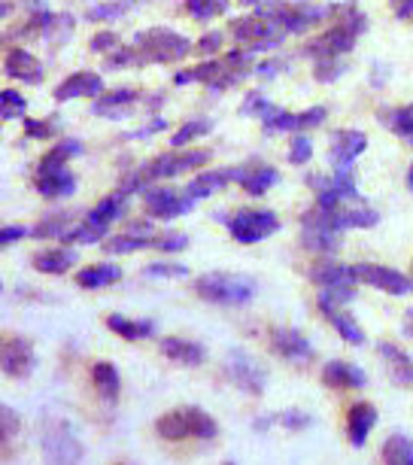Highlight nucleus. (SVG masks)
<instances>
[{
    "instance_id": "1",
    "label": "nucleus",
    "mask_w": 413,
    "mask_h": 465,
    "mask_svg": "<svg viewBox=\"0 0 413 465\" xmlns=\"http://www.w3.org/2000/svg\"><path fill=\"white\" fill-rule=\"evenodd\" d=\"M207 162H210V149H173V153L155 155L152 162L140 164L131 177L122 180V192L149 189V183L177 177V173H192V171L204 168Z\"/></svg>"
},
{
    "instance_id": "2",
    "label": "nucleus",
    "mask_w": 413,
    "mask_h": 465,
    "mask_svg": "<svg viewBox=\"0 0 413 465\" xmlns=\"http://www.w3.org/2000/svg\"><path fill=\"white\" fill-rule=\"evenodd\" d=\"M155 432L162 435L164 441H186V438L210 441V438L219 435V426L204 408L186 405V408H173V411H168V414L158 417Z\"/></svg>"
},
{
    "instance_id": "3",
    "label": "nucleus",
    "mask_w": 413,
    "mask_h": 465,
    "mask_svg": "<svg viewBox=\"0 0 413 465\" xmlns=\"http://www.w3.org/2000/svg\"><path fill=\"white\" fill-rule=\"evenodd\" d=\"M192 289L198 292V298H204L210 304H225V307H237L252 302L256 295V283L243 274H231V271H210V274H201Z\"/></svg>"
},
{
    "instance_id": "4",
    "label": "nucleus",
    "mask_w": 413,
    "mask_h": 465,
    "mask_svg": "<svg viewBox=\"0 0 413 465\" xmlns=\"http://www.w3.org/2000/svg\"><path fill=\"white\" fill-rule=\"evenodd\" d=\"M43 456L49 465H76L83 460V444H79L70 423L58 417L43 420Z\"/></svg>"
},
{
    "instance_id": "5",
    "label": "nucleus",
    "mask_w": 413,
    "mask_h": 465,
    "mask_svg": "<svg viewBox=\"0 0 413 465\" xmlns=\"http://www.w3.org/2000/svg\"><path fill=\"white\" fill-rule=\"evenodd\" d=\"M228 232H231V238L237 243H259L280 232V216L274 210L243 207L228 216Z\"/></svg>"
},
{
    "instance_id": "6",
    "label": "nucleus",
    "mask_w": 413,
    "mask_h": 465,
    "mask_svg": "<svg viewBox=\"0 0 413 465\" xmlns=\"http://www.w3.org/2000/svg\"><path fill=\"white\" fill-rule=\"evenodd\" d=\"M340 234L344 228L338 225V219L322 207H310L301 216V243L313 252H335L340 247Z\"/></svg>"
},
{
    "instance_id": "7",
    "label": "nucleus",
    "mask_w": 413,
    "mask_h": 465,
    "mask_svg": "<svg viewBox=\"0 0 413 465\" xmlns=\"http://www.w3.org/2000/svg\"><path fill=\"white\" fill-rule=\"evenodd\" d=\"M365 31V15L359 13L353 22H338L335 28H329L325 34H320L316 40H310L304 46L307 55H313V58H340V55H347V52H353L356 46V40H359V34Z\"/></svg>"
},
{
    "instance_id": "8",
    "label": "nucleus",
    "mask_w": 413,
    "mask_h": 465,
    "mask_svg": "<svg viewBox=\"0 0 413 465\" xmlns=\"http://www.w3.org/2000/svg\"><path fill=\"white\" fill-rule=\"evenodd\" d=\"M222 374L228 383L237 386V390L246 392V396H261V392H265L268 371L250 353H243V350H231V353L225 356Z\"/></svg>"
},
{
    "instance_id": "9",
    "label": "nucleus",
    "mask_w": 413,
    "mask_h": 465,
    "mask_svg": "<svg viewBox=\"0 0 413 465\" xmlns=\"http://www.w3.org/2000/svg\"><path fill=\"white\" fill-rule=\"evenodd\" d=\"M137 49L143 52V61H177V58H186L192 43L182 37V34H173L168 28H152V31H143L137 34Z\"/></svg>"
},
{
    "instance_id": "10",
    "label": "nucleus",
    "mask_w": 413,
    "mask_h": 465,
    "mask_svg": "<svg viewBox=\"0 0 413 465\" xmlns=\"http://www.w3.org/2000/svg\"><path fill=\"white\" fill-rule=\"evenodd\" d=\"M143 207L152 219H177V216H186L189 210L195 207V198H192L189 192L152 186V189H143Z\"/></svg>"
},
{
    "instance_id": "11",
    "label": "nucleus",
    "mask_w": 413,
    "mask_h": 465,
    "mask_svg": "<svg viewBox=\"0 0 413 465\" xmlns=\"http://www.w3.org/2000/svg\"><path fill=\"white\" fill-rule=\"evenodd\" d=\"M353 274L359 283L380 289L386 295H408L413 289V280L404 277L401 271H395L389 265H374V262H362V265H353Z\"/></svg>"
},
{
    "instance_id": "12",
    "label": "nucleus",
    "mask_w": 413,
    "mask_h": 465,
    "mask_svg": "<svg viewBox=\"0 0 413 465\" xmlns=\"http://www.w3.org/2000/svg\"><path fill=\"white\" fill-rule=\"evenodd\" d=\"M37 365V356H34V344L28 338L19 335H6L4 344H0V368H4L6 377H28Z\"/></svg>"
},
{
    "instance_id": "13",
    "label": "nucleus",
    "mask_w": 413,
    "mask_h": 465,
    "mask_svg": "<svg viewBox=\"0 0 413 465\" xmlns=\"http://www.w3.org/2000/svg\"><path fill=\"white\" fill-rule=\"evenodd\" d=\"M268 341H270V350L292 365H304L313 359L310 341H307L304 331H298V329H270Z\"/></svg>"
},
{
    "instance_id": "14",
    "label": "nucleus",
    "mask_w": 413,
    "mask_h": 465,
    "mask_svg": "<svg viewBox=\"0 0 413 465\" xmlns=\"http://www.w3.org/2000/svg\"><path fill=\"white\" fill-rule=\"evenodd\" d=\"M365 149H368V137L362 131L344 128V131H335V134H331V162H335L338 171H347Z\"/></svg>"
},
{
    "instance_id": "15",
    "label": "nucleus",
    "mask_w": 413,
    "mask_h": 465,
    "mask_svg": "<svg viewBox=\"0 0 413 465\" xmlns=\"http://www.w3.org/2000/svg\"><path fill=\"white\" fill-rule=\"evenodd\" d=\"M365 383L368 374L353 362L331 359V362L322 365V386H329V390H362Z\"/></svg>"
},
{
    "instance_id": "16",
    "label": "nucleus",
    "mask_w": 413,
    "mask_h": 465,
    "mask_svg": "<svg viewBox=\"0 0 413 465\" xmlns=\"http://www.w3.org/2000/svg\"><path fill=\"white\" fill-rule=\"evenodd\" d=\"M103 94V80L92 70L67 76L64 83L55 89V101H74V98H101Z\"/></svg>"
},
{
    "instance_id": "17",
    "label": "nucleus",
    "mask_w": 413,
    "mask_h": 465,
    "mask_svg": "<svg viewBox=\"0 0 413 465\" xmlns=\"http://www.w3.org/2000/svg\"><path fill=\"white\" fill-rule=\"evenodd\" d=\"M374 426H377V408L371 401H356L347 411V438L353 447H362L368 441V435L374 432Z\"/></svg>"
},
{
    "instance_id": "18",
    "label": "nucleus",
    "mask_w": 413,
    "mask_h": 465,
    "mask_svg": "<svg viewBox=\"0 0 413 465\" xmlns=\"http://www.w3.org/2000/svg\"><path fill=\"white\" fill-rule=\"evenodd\" d=\"M158 347H162L164 359H171V362H177V365H186V368H195L207 359V347L189 338H162Z\"/></svg>"
},
{
    "instance_id": "19",
    "label": "nucleus",
    "mask_w": 413,
    "mask_h": 465,
    "mask_svg": "<svg viewBox=\"0 0 413 465\" xmlns=\"http://www.w3.org/2000/svg\"><path fill=\"white\" fill-rule=\"evenodd\" d=\"M4 70H6V76H13V80L34 83V85L43 83V64L31 55L28 49H10V52H6Z\"/></svg>"
},
{
    "instance_id": "20",
    "label": "nucleus",
    "mask_w": 413,
    "mask_h": 465,
    "mask_svg": "<svg viewBox=\"0 0 413 465\" xmlns=\"http://www.w3.org/2000/svg\"><path fill=\"white\" fill-rule=\"evenodd\" d=\"M380 359L386 362V371L398 386H413V359L404 353L401 347H395L392 341H380Z\"/></svg>"
},
{
    "instance_id": "21",
    "label": "nucleus",
    "mask_w": 413,
    "mask_h": 465,
    "mask_svg": "<svg viewBox=\"0 0 413 465\" xmlns=\"http://www.w3.org/2000/svg\"><path fill=\"white\" fill-rule=\"evenodd\" d=\"M31 265H34V271H40V274L61 277V274H67V271L76 265V250H67V247H46V250H40L37 256H34Z\"/></svg>"
},
{
    "instance_id": "22",
    "label": "nucleus",
    "mask_w": 413,
    "mask_h": 465,
    "mask_svg": "<svg viewBox=\"0 0 413 465\" xmlns=\"http://www.w3.org/2000/svg\"><path fill=\"white\" fill-rule=\"evenodd\" d=\"M76 225H79V213H74V210H61V213L46 216L40 225H34L31 238H37V241H64Z\"/></svg>"
},
{
    "instance_id": "23",
    "label": "nucleus",
    "mask_w": 413,
    "mask_h": 465,
    "mask_svg": "<svg viewBox=\"0 0 413 465\" xmlns=\"http://www.w3.org/2000/svg\"><path fill=\"white\" fill-rule=\"evenodd\" d=\"M237 177V168H222V171H204V173H198L195 180L189 183L186 192L192 198H210V195H216L219 189H225V186H231Z\"/></svg>"
},
{
    "instance_id": "24",
    "label": "nucleus",
    "mask_w": 413,
    "mask_h": 465,
    "mask_svg": "<svg viewBox=\"0 0 413 465\" xmlns=\"http://www.w3.org/2000/svg\"><path fill=\"white\" fill-rule=\"evenodd\" d=\"M122 280V268L113 265V262H98V265H89L83 271H76V286L79 289H107Z\"/></svg>"
},
{
    "instance_id": "25",
    "label": "nucleus",
    "mask_w": 413,
    "mask_h": 465,
    "mask_svg": "<svg viewBox=\"0 0 413 465\" xmlns=\"http://www.w3.org/2000/svg\"><path fill=\"white\" fill-rule=\"evenodd\" d=\"M103 322H107V329L113 335H119L122 341H146L155 335L152 320H131V317H122V313H110Z\"/></svg>"
},
{
    "instance_id": "26",
    "label": "nucleus",
    "mask_w": 413,
    "mask_h": 465,
    "mask_svg": "<svg viewBox=\"0 0 413 465\" xmlns=\"http://www.w3.org/2000/svg\"><path fill=\"white\" fill-rule=\"evenodd\" d=\"M83 153V143L79 140H61V143H55L49 149L46 155L40 159L37 164V177H43V173H55V171H64L70 159H76V155Z\"/></svg>"
},
{
    "instance_id": "27",
    "label": "nucleus",
    "mask_w": 413,
    "mask_h": 465,
    "mask_svg": "<svg viewBox=\"0 0 413 465\" xmlns=\"http://www.w3.org/2000/svg\"><path fill=\"white\" fill-rule=\"evenodd\" d=\"M277 180V168H265V164H259V168H237L234 177V183H241L243 192H250V195H265Z\"/></svg>"
},
{
    "instance_id": "28",
    "label": "nucleus",
    "mask_w": 413,
    "mask_h": 465,
    "mask_svg": "<svg viewBox=\"0 0 413 465\" xmlns=\"http://www.w3.org/2000/svg\"><path fill=\"white\" fill-rule=\"evenodd\" d=\"M34 186L43 198H70L76 192V177L64 168L55 173H43V177L34 180Z\"/></svg>"
},
{
    "instance_id": "29",
    "label": "nucleus",
    "mask_w": 413,
    "mask_h": 465,
    "mask_svg": "<svg viewBox=\"0 0 413 465\" xmlns=\"http://www.w3.org/2000/svg\"><path fill=\"white\" fill-rule=\"evenodd\" d=\"M125 204H128V192H113V195H107L101 201V204H94L89 213H85V219H92V223H98L103 228H110L116 219L125 213Z\"/></svg>"
},
{
    "instance_id": "30",
    "label": "nucleus",
    "mask_w": 413,
    "mask_h": 465,
    "mask_svg": "<svg viewBox=\"0 0 413 465\" xmlns=\"http://www.w3.org/2000/svg\"><path fill=\"white\" fill-rule=\"evenodd\" d=\"M137 101V92L134 89H116V92H103L101 94V101L94 104V113L98 116H113V119H119V116H125V113L131 110V104Z\"/></svg>"
},
{
    "instance_id": "31",
    "label": "nucleus",
    "mask_w": 413,
    "mask_h": 465,
    "mask_svg": "<svg viewBox=\"0 0 413 465\" xmlns=\"http://www.w3.org/2000/svg\"><path fill=\"white\" fill-rule=\"evenodd\" d=\"M383 465H413V438L395 432L383 441L380 450Z\"/></svg>"
},
{
    "instance_id": "32",
    "label": "nucleus",
    "mask_w": 413,
    "mask_h": 465,
    "mask_svg": "<svg viewBox=\"0 0 413 465\" xmlns=\"http://www.w3.org/2000/svg\"><path fill=\"white\" fill-rule=\"evenodd\" d=\"M92 383H94V390H98L107 401H116L119 399L122 381H119V371H116V365H113V362H94V368H92Z\"/></svg>"
},
{
    "instance_id": "33",
    "label": "nucleus",
    "mask_w": 413,
    "mask_h": 465,
    "mask_svg": "<svg viewBox=\"0 0 413 465\" xmlns=\"http://www.w3.org/2000/svg\"><path fill=\"white\" fill-rule=\"evenodd\" d=\"M329 320H331V326H335V331H338L340 338L347 341V344H353V347H362L365 341H368V338H365V329L359 326V320L353 317V313L347 311V307H344V311H335V313H329Z\"/></svg>"
},
{
    "instance_id": "34",
    "label": "nucleus",
    "mask_w": 413,
    "mask_h": 465,
    "mask_svg": "<svg viewBox=\"0 0 413 465\" xmlns=\"http://www.w3.org/2000/svg\"><path fill=\"white\" fill-rule=\"evenodd\" d=\"M222 70L225 64L222 61H204V64H198V67H192V70H180L177 76H173V83L177 85H186V83H207V85H213L219 76H222Z\"/></svg>"
},
{
    "instance_id": "35",
    "label": "nucleus",
    "mask_w": 413,
    "mask_h": 465,
    "mask_svg": "<svg viewBox=\"0 0 413 465\" xmlns=\"http://www.w3.org/2000/svg\"><path fill=\"white\" fill-rule=\"evenodd\" d=\"M155 238V234H152ZM152 238H140V234H113V238L103 241V252L110 256H125V252H137V250H152Z\"/></svg>"
},
{
    "instance_id": "36",
    "label": "nucleus",
    "mask_w": 413,
    "mask_h": 465,
    "mask_svg": "<svg viewBox=\"0 0 413 465\" xmlns=\"http://www.w3.org/2000/svg\"><path fill=\"white\" fill-rule=\"evenodd\" d=\"M210 122L207 119H201V122H186V125H182L177 134L171 137V146L173 149H186L189 143H195L198 137H204V134H210Z\"/></svg>"
},
{
    "instance_id": "37",
    "label": "nucleus",
    "mask_w": 413,
    "mask_h": 465,
    "mask_svg": "<svg viewBox=\"0 0 413 465\" xmlns=\"http://www.w3.org/2000/svg\"><path fill=\"white\" fill-rule=\"evenodd\" d=\"M186 10L201 22H210L228 10V0H186Z\"/></svg>"
},
{
    "instance_id": "38",
    "label": "nucleus",
    "mask_w": 413,
    "mask_h": 465,
    "mask_svg": "<svg viewBox=\"0 0 413 465\" xmlns=\"http://www.w3.org/2000/svg\"><path fill=\"white\" fill-rule=\"evenodd\" d=\"M389 131H395L401 140H408V143L413 146V104H404V107H398L392 113Z\"/></svg>"
},
{
    "instance_id": "39",
    "label": "nucleus",
    "mask_w": 413,
    "mask_h": 465,
    "mask_svg": "<svg viewBox=\"0 0 413 465\" xmlns=\"http://www.w3.org/2000/svg\"><path fill=\"white\" fill-rule=\"evenodd\" d=\"M283 426L289 429V432H298V429H307L310 426V417L304 414V411H283V414H270L268 423H259V429H265V426Z\"/></svg>"
},
{
    "instance_id": "40",
    "label": "nucleus",
    "mask_w": 413,
    "mask_h": 465,
    "mask_svg": "<svg viewBox=\"0 0 413 465\" xmlns=\"http://www.w3.org/2000/svg\"><path fill=\"white\" fill-rule=\"evenodd\" d=\"M25 110H28V104H25V98L15 89L0 92V116H4L6 122L25 116Z\"/></svg>"
},
{
    "instance_id": "41",
    "label": "nucleus",
    "mask_w": 413,
    "mask_h": 465,
    "mask_svg": "<svg viewBox=\"0 0 413 465\" xmlns=\"http://www.w3.org/2000/svg\"><path fill=\"white\" fill-rule=\"evenodd\" d=\"M186 247H189V234H182V232H158L152 238V250L182 252Z\"/></svg>"
},
{
    "instance_id": "42",
    "label": "nucleus",
    "mask_w": 413,
    "mask_h": 465,
    "mask_svg": "<svg viewBox=\"0 0 413 465\" xmlns=\"http://www.w3.org/2000/svg\"><path fill=\"white\" fill-rule=\"evenodd\" d=\"M19 429H22L19 414H15L13 408H6V405H4V411H0V441H4V447L10 444V441H15Z\"/></svg>"
},
{
    "instance_id": "43",
    "label": "nucleus",
    "mask_w": 413,
    "mask_h": 465,
    "mask_svg": "<svg viewBox=\"0 0 413 465\" xmlns=\"http://www.w3.org/2000/svg\"><path fill=\"white\" fill-rule=\"evenodd\" d=\"M274 110H277L274 104L261 98L259 92H250V94H246V104L241 107V116H261V119H268Z\"/></svg>"
},
{
    "instance_id": "44",
    "label": "nucleus",
    "mask_w": 413,
    "mask_h": 465,
    "mask_svg": "<svg viewBox=\"0 0 413 465\" xmlns=\"http://www.w3.org/2000/svg\"><path fill=\"white\" fill-rule=\"evenodd\" d=\"M222 64H225V70H231L234 76H243V74H250V67H252V52L234 49V52H228Z\"/></svg>"
},
{
    "instance_id": "45",
    "label": "nucleus",
    "mask_w": 413,
    "mask_h": 465,
    "mask_svg": "<svg viewBox=\"0 0 413 465\" xmlns=\"http://www.w3.org/2000/svg\"><path fill=\"white\" fill-rule=\"evenodd\" d=\"M313 159V143H310V137H304V134H298L295 140H292V146H289V162L292 164H307Z\"/></svg>"
},
{
    "instance_id": "46",
    "label": "nucleus",
    "mask_w": 413,
    "mask_h": 465,
    "mask_svg": "<svg viewBox=\"0 0 413 465\" xmlns=\"http://www.w3.org/2000/svg\"><path fill=\"white\" fill-rule=\"evenodd\" d=\"M55 131H58V125L49 119H25V134L34 140H49Z\"/></svg>"
},
{
    "instance_id": "47",
    "label": "nucleus",
    "mask_w": 413,
    "mask_h": 465,
    "mask_svg": "<svg viewBox=\"0 0 413 465\" xmlns=\"http://www.w3.org/2000/svg\"><path fill=\"white\" fill-rule=\"evenodd\" d=\"M149 277H186L189 268L186 265H177V262H152L146 268Z\"/></svg>"
},
{
    "instance_id": "48",
    "label": "nucleus",
    "mask_w": 413,
    "mask_h": 465,
    "mask_svg": "<svg viewBox=\"0 0 413 465\" xmlns=\"http://www.w3.org/2000/svg\"><path fill=\"white\" fill-rule=\"evenodd\" d=\"M325 116H329V113H325V107H310V110H304V113H295V131L322 125Z\"/></svg>"
},
{
    "instance_id": "49",
    "label": "nucleus",
    "mask_w": 413,
    "mask_h": 465,
    "mask_svg": "<svg viewBox=\"0 0 413 465\" xmlns=\"http://www.w3.org/2000/svg\"><path fill=\"white\" fill-rule=\"evenodd\" d=\"M119 46V34H113V31H101V34H94L92 37V43H89V49L92 52H98V55H113V49Z\"/></svg>"
},
{
    "instance_id": "50",
    "label": "nucleus",
    "mask_w": 413,
    "mask_h": 465,
    "mask_svg": "<svg viewBox=\"0 0 413 465\" xmlns=\"http://www.w3.org/2000/svg\"><path fill=\"white\" fill-rule=\"evenodd\" d=\"M222 37H225L222 31H210V34H204V37H201V40L195 43V52L210 61V55H213V52H219V46H222Z\"/></svg>"
},
{
    "instance_id": "51",
    "label": "nucleus",
    "mask_w": 413,
    "mask_h": 465,
    "mask_svg": "<svg viewBox=\"0 0 413 465\" xmlns=\"http://www.w3.org/2000/svg\"><path fill=\"white\" fill-rule=\"evenodd\" d=\"M340 70H344L340 58H325V61L316 64V80H320V83H331V80H338Z\"/></svg>"
},
{
    "instance_id": "52",
    "label": "nucleus",
    "mask_w": 413,
    "mask_h": 465,
    "mask_svg": "<svg viewBox=\"0 0 413 465\" xmlns=\"http://www.w3.org/2000/svg\"><path fill=\"white\" fill-rule=\"evenodd\" d=\"M28 228H22V225H6L4 232H0V243H4V247H13L15 241H22V238H28Z\"/></svg>"
},
{
    "instance_id": "53",
    "label": "nucleus",
    "mask_w": 413,
    "mask_h": 465,
    "mask_svg": "<svg viewBox=\"0 0 413 465\" xmlns=\"http://www.w3.org/2000/svg\"><path fill=\"white\" fill-rule=\"evenodd\" d=\"M398 19H413V0H392Z\"/></svg>"
},
{
    "instance_id": "54",
    "label": "nucleus",
    "mask_w": 413,
    "mask_h": 465,
    "mask_svg": "<svg viewBox=\"0 0 413 465\" xmlns=\"http://www.w3.org/2000/svg\"><path fill=\"white\" fill-rule=\"evenodd\" d=\"M401 329H404V335H408V338L413 341V307H408V311H404Z\"/></svg>"
},
{
    "instance_id": "55",
    "label": "nucleus",
    "mask_w": 413,
    "mask_h": 465,
    "mask_svg": "<svg viewBox=\"0 0 413 465\" xmlns=\"http://www.w3.org/2000/svg\"><path fill=\"white\" fill-rule=\"evenodd\" d=\"M280 70H283V64H280V61H265V64H259V74H265V76L280 74Z\"/></svg>"
},
{
    "instance_id": "56",
    "label": "nucleus",
    "mask_w": 413,
    "mask_h": 465,
    "mask_svg": "<svg viewBox=\"0 0 413 465\" xmlns=\"http://www.w3.org/2000/svg\"><path fill=\"white\" fill-rule=\"evenodd\" d=\"M408 186H410V192H413V164H410V173H408Z\"/></svg>"
},
{
    "instance_id": "57",
    "label": "nucleus",
    "mask_w": 413,
    "mask_h": 465,
    "mask_svg": "<svg viewBox=\"0 0 413 465\" xmlns=\"http://www.w3.org/2000/svg\"><path fill=\"white\" fill-rule=\"evenodd\" d=\"M246 4H261V0H246Z\"/></svg>"
},
{
    "instance_id": "58",
    "label": "nucleus",
    "mask_w": 413,
    "mask_h": 465,
    "mask_svg": "<svg viewBox=\"0 0 413 465\" xmlns=\"http://www.w3.org/2000/svg\"><path fill=\"white\" fill-rule=\"evenodd\" d=\"M222 465H237V462H222Z\"/></svg>"
}]
</instances>
